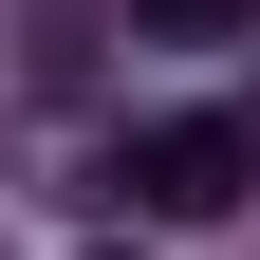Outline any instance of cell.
<instances>
[{
	"label": "cell",
	"mask_w": 260,
	"mask_h": 260,
	"mask_svg": "<svg viewBox=\"0 0 260 260\" xmlns=\"http://www.w3.org/2000/svg\"><path fill=\"white\" fill-rule=\"evenodd\" d=\"M93 260H130V242H93Z\"/></svg>",
	"instance_id": "3957f363"
},
{
	"label": "cell",
	"mask_w": 260,
	"mask_h": 260,
	"mask_svg": "<svg viewBox=\"0 0 260 260\" xmlns=\"http://www.w3.org/2000/svg\"><path fill=\"white\" fill-rule=\"evenodd\" d=\"M130 38H260V0H130Z\"/></svg>",
	"instance_id": "7a4b0ae2"
},
{
	"label": "cell",
	"mask_w": 260,
	"mask_h": 260,
	"mask_svg": "<svg viewBox=\"0 0 260 260\" xmlns=\"http://www.w3.org/2000/svg\"><path fill=\"white\" fill-rule=\"evenodd\" d=\"M112 186H130L149 223H223V205L260 186V130H242V112H149V130L112 149Z\"/></svg>",
	"instance_id": "6da1fadb"
},
{
	"label": "cell",
	"mask_w": 260,
	"mask_h": 260,
	"mask_svg": "<svg viewBox=\"0 0 260 260\" xmlns=\"http://www.w3.org/2000/svg\"><path fill=\"white\" fill-rule=\"evenodd\" d=\"M242 130H260V112H242Z\"/></svg>",
	"instance_id": "277c9868"
}]
</instances>
